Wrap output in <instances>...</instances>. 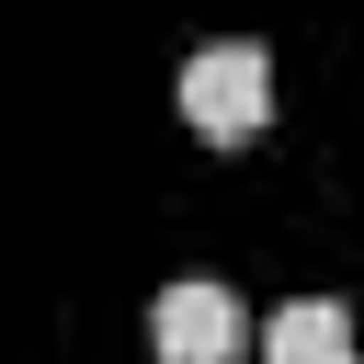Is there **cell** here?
Masks as SVG:
<instances>
[{
	"label": "cell",
	"mask_w": 364,
	"mask_h": 364,
	"mask_svg": "<svg viewBox=\"0 0 364 364\" xmlns=\"http://www.w3.org/2000/svg\"><path fill=\"white\" fill-rule=\"evenodd\" d=\"M262 114H273V57H262L250 34H228V46L182 57V125H193V136L239 148V136H250Z\"/></svg>",
	"instance_id": "1"
},
{
	"label": "cell",
	"mask_w": 364,
	"mask_h": 364,
	"mask_svg": "<svg viewBox=\"0 0 364 364\" xmlns=\"http://www.w3.org/2000/svg\"><path fill=\"white\" fill-rule=\"evenodd\" d=\"M239 296L228 284H205V273H182V284H159V307H148V341H159V364H228L239 353Z\"/></svg>",
	"instance_id": "2"
},
{
	"label": "cell",
	"mask_w": 364,
	"mask_h": 364,
	"mask_svg": "<svg viewBox=\"0 0 364 364\" xmlns=\"http://www.w3.org/2000/svg\"><path fill=\"white\" fill-rule=\"evenodd\" d=\"M262 353L273 364H353V318L330 296H296V307H273V341Z\"/></svg>",
	"instance_id": "3"
},
{
	"label": "cell",
	"mask_w": 364,
	"mask_h": 364,
	"mask_svg": "<svg viewBox=\"0 0 364 364\" xmlns=\"http://www.w3.org/2000/svg\"><path fill=\"white\" fill-rule=\"evenodd\" d=\"M353 364H364V353H353Z\"/></svg>",
	"instance_id": "4"
}]
</instances>
